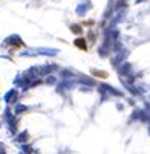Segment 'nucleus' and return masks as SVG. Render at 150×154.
Instances as JSON below:
<instances>
[{
  "mask_svg": "<svg viewBox=\"0 0 150 154\" xmlns=\"http://www.w3.org/2000/svg\"><path fill=\"white\" fill-rule=\"evenodd\" d=\"M75 46H77V48H80V49H83V51L88 49V46H86V43H84V40H83V38L75 40Z\"/></svg>",
  "mask_w": 150,
  "mask_h": 154,
  "instance_id": "f257e3e1",
  "label": "nucleus"
},
{
  "mask_svg": "<svg viewBox=\"0 0 150 154\" xmlns=\"http://www.w3.org/2000/svg\"><path fill=\"white\" fill-rule=\"evenodd\" d=\"M92 75L101 76V78H107V76H109V73H107V72H100V70H92Z\"/></svg>",
  "mask_w": 150,
  "mask_h": 154,
  "instance_id": "f03ea898",
  "label": "nucleus"
},
{
  "mask_svg": "<svg viewBox=\"0 0 150 154\" xmlns=\"http://www.w3.org/2000/svg\"><path fill=\"white\" fill-rule=\"evenodd\" d=\"M71 29H72V32H77V34H81V28H80L78 25H72V26H71Z\"/></svg>",
  "mask_w": 150,
  "mask_h": 154,
  "instance_id": "7ed1b4c3",
  "label": "nucleus"
}]
</instances>
